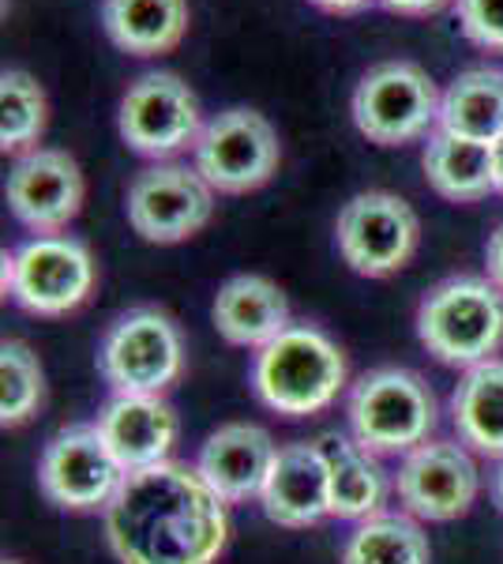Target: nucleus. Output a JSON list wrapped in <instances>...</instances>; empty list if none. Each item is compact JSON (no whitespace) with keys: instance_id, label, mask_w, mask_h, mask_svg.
<instances>
[{"instance_id":"nucleus-1","label":"nucleus","mask_w":503,"mask_h":564,"mask_svg":"<svg viewBox=\"0 0 503 564\" xmlns=\"http://www.w3.org/2000/svg\"><path fill=\"white\" fill-rule=\"evenodd\" d=\"M106 539L121 564H215L230 516L196 467L166 459L124 478L106 508Z\"/></svg>"},{"instance_id":"nucleus-2","label":"nucleus","mask_w":503,"mask_h":564,"mask_svg":"<svg viewBox=\"0 0 503 564\" xmlns=\"http://www.w3.org/2000/svg\"><path fill=\"white\" fill-rule=\"evenodd\" d=\"M252 388L263 406L286 417H313L346 388V354L313 324H289L252 361Z\"/></svg>"},{"instance_id":"nucleus-3","label":"nucleus","mask_w":503,"mask_h":564,"mask_svg":"<svg viewBox=\"0 0 503 564\" xmlns=\"http://www.w3.org/2000/svg\"><path fill=\"white\" fill-rule=\"evenodd\" d=\"M417 339L444 366L489 361L503 347V290L489 275L444 279L417 305Z\"/></svg>"},{"instance_id":"nucleus-4","label":"nucleus","mask_w":503,"mask_h":564,"mask_svg":"<svg viewBox=\"0 0 503 564\" xmlns=\"http://www.w3.org/2000/svg\"><path fill=\"white\" fill-rule=\"evenodd\" d=\"M436 395L414 369H372L350 391V430L372 456H409L436 430Z\"/></svg>"},{"instance_id":"nucleus-5","label":"nucleus","mask_w":503,"mask_h":564,"mask_svg":"<svg viewBox=\"0 0 503 564\" xmlns=\"http://www.w3.org/2000/svg\"><path fill=\"white\" fill-rule=\"evenodd\" d=\"M440 90L436 79L414 61H383L353 87V124L380 148L414 143L428 129H440Z\"/></svg>"},{"instance_id":"nucleus-6","label":"nucleus","mask_w":503,"mask_h":564,"mask_svg":"<svg viewBox=\"0 0 503 564\" xmlns=\"http://www.w3.org/2000/svg\"><path fill=\"white\" fill-rule=\"evenodd\" d=\"M98 369L117 395H162L185 372V339L162 308H128L109 324Z\"/></svg>"},{"instance_id":"nucleus-7","label":"nucleus","mask_w":503,"mask_h":564,"mask_svg":"<svg viewBox=\"0 0 503 564\" xmlns=\"http://www.w3.org/2000/svg\"><path fill=\"white\" fill-rule=\"evenodd\" d=\"M95 257L79 238H31L4 252V294L31 316H68L95 290Z\"/></svg>"},{"instance_id":"nucleus-8","label":"nucleus","mask_w":503,"mask_h":564,"mask_svg":"<svg viewBox=\"0 0 503 564\" xmlns=\"http://www.w3.org/2000/svg\"><path fill=\"white\" fill-rule=\"evenodd\" d=\"M196 170L215 193L244 196L278 174L282 143L274 124L255 109L233 106L210 117L196 140Z\"/></svg>"},{"instance_id":"nucleus-9","label":"nucleus","mask_w":503,"mask_h":564,"mask_svg":"<svg viewBox=\"0 0 503 564\" xmlns=\"http://www.w3.org/2000/svg\"><path fill=\"white\" fill-rule=\"evenodd\" d=\"M338 252L364 279H387L406 268L417 252L420 223L417 212L395 193H357L338 212L335 223Z\"/></svg>"},{"instance_id":"nucleus-10","label":"nucleus","mask_w":503,"mask_h":564,"mask_svg":"<svg viewBox=\"0 0 503 564\" xmlns=\"http://www.w3.org/2000/svg\"><path fill=\"white\" fill-rule=\"evenodd\" d=\"M124 212L132 230L151 245H177L196 238L215 218V188L196 166L158 162L132 177Z\"/></svg>"},{"instance_id":"nucleus-11","label":"nucleus","mask_w":503,"mask_h":564,"mask_svg":"<svg viewBox=\"0 0 503 564\" xmlns=\"http://www.w3.org/2000/svg\"><path fill=\"white\" fill-rule=\"evenodd\" d=\"M124 478V467L109 452L98 425H64L50 436L39 459L42 494L64 512H106Z\"/></svg>"},{"instance_id":"nucleus-12","label":"nucleus","mask_w":503,"mask_h":564,"mask_svg":"<svg viewBox=\"0 0 503 564\" xmlns=\"http://www.w3.org/2000/svg\"><path fill=\"white\" fill-rule=\"evenodd\" d=\"M117 132L143 159H170L185 148H196L204 132L199 98L173 72H147L124 90L117 109Z\"/></svg>"},{"instance_id":"nucleus-13","label":"nucleus","mask_w":503,"mask_h":564,"mask_svg":"<svg viewBox=\"0 0 503 564\" xmlns=\"http://www.w3.org/2000/svg\"><path fill=\"white\" fill-rule=\"evenodd\" d=\"M398 500L406 516L428 523H451L478 500L481 475L470 452L455 441H425L398 467Z\"/></svg>"},{"instance_id":"nucleus-14","label":"nucleus","mask_w":503,"mask_h":564,"mask_svg":"<svg viewBox=\"0 0 503 564\" xmlns=\"http://www.w3.org/2000/svg\"><path fill=\"white\" fill-rule=\"evenodd\" d=\"M8 207L39 238L61 234L84 207L79 162L61 148H31L8 170Z\"/></svg>"},{"instance_id":"nucleus-15","label":"nucleus","mask_w":503,"mask_h":564,"mask_svg":"<svg viewBox=\"0 0 503 564\" xmlns=\"http://www.w3.org/2000/svg\"><path fill=\"white\" fill-rule=\"evenodd\" d=\"M260 500L267 520L289 531L327 520L331 516V467H327L319 441H294L278 448Z\"/></svg>"},{"instance_id":"nucleus-16","label":"nucleus","mask_w":503,"mask_h":564,"mask_svg":"<svg viewBox=\"0 0 503 564\" xmlns=\"http://www.w3.org/2000/svg\"><path fill=\"white\" fill-rule=\"evenodd\" d=\"M274 459H278V448L263 425L230 422L207 436L196 470L226 505H241L263 494Z\"/></svg>"},{"instance_id":"nucleus-17","label":"nucleus","mask_w":503,"mask_h":564,"mask_svg":"<svg viewBox=\"0 0 503 564\" xmlns=\"http://www.w3.org/2000/svg\"><path fill=\"white\" fill-rule=\"evenodd\" d=\"M95 425L124 475L166 463L177 444V414L162 395H113Z\"/></svg>"},{"instance_id":"nucleus-18","label":"nucleus","mask_w":503,"mask_h":564,"mask_svg":"<svg viewBox=\"0 0 503 564\" xmlns=\"http://www.w3.org/2000/svg\"><path fill=\"white\" fill-rule=\"evenodd\" d=\"M210 316L230 347L263 350L289 327V302L278 282L263 275H233L218 286Z\"/></svg>"},{"instance_id":"nucleus-19","label":"nucleus","mask_w":503,"mask_h":564,"mask_svg":"<svg viewBox=\"0 0 503 564\" xmlns=\"http://www.w3.org/2000/svg\"><path fill=\"white\" fill-rule=\"evenodd\" d=\"M102 26L117 50L162 57L188 31V0H102Z\"/></svg>"},{"instance_id":"nucleus-20","label":"nucleus","mask_w":503,"mask_h":564,"mask_svg":"<svg viewBox=\"0 0 503 564\" xmlns=\"http://www.w3.org/2000/svg\"><path fill=\"white\" fill-rule=\"evenodd\" d=\"M319 448L331 467V516L338 520L380 516L383 500H387V475H383L376 456L346 433H324Z\"/></svg>"},{"instance_id":"nucleus-21","label":"nucleus","mask_w":503,"mask_h":564,"mask_svg":"<svg viewBox=\"0 0 503 564\" xmlns=\"http://www.w3.org/2000/svg\"><path fill=\"white\" fill-rule=\"evenodd\" d=\"M425 177L436 196L451 204H478L489 193H496L492 181V148L466 135L436 129L425 143Z\"/></svg>"},{"instance_id":"nucleus-22","label":"nucleus","mask_w":503,"mask_h":564,"mask_svg":"<svg viewBox=\"0 0 503 564\" xmlns=\"http://www.w3.org/2000/svg\"><path fill=\"white\" fill-rule=\"evenodd\" d=\"M451 417L462 444L478 456L503 459V358L466 369L451 395Z\"/></svg>"},{"instance_id":"nucleus-23","label":"nucleus","mask_w":503,"mask_h":564,"mask_svg":"<svg viewBox=\"0 0 503 564\" xmlns=\"http://www.w3.org/2000/svg\"><path fill=\"white\" fill-rule=\"evenodd\" d=\"M440 129L478 143L503 135V68H466L440 98Z\"/></svg>"},{"instance_id":"nucleus-24","label":"nucleus","mask_w":503,"mask_h":564,"mask_svg":"<svg viewBox=\"0 0 503 564\" xmlns=\"http://www.w3.org/2000/svg\"><path fill=\"white\" fill-rule=\"evenodd\" d=\"M342 564H433V545L414 516L380 512L346 539Z\"/></svg>"},{"instance_id":"nucleus-25","label":"nucleus","mask_w":503,"mask_h":564,"mask_svg":"<svg viewBox=\"0 0 503 564\" xmlns=\"http://www.w3.org/2000/svg\"><path fill=\"white\" fill-rule=\"evenodd\" d=\"M45 121H50V102L42 84L31 72L8 68L0 76V148L15 154L39 148Z\"/></svg>"},{"instance_id":"nucleus-26","label":"nucleus","mask_w":503,"mask_h":564,"mask_svg":"<svg viewBox=\"0 0 503 564\" xmlns=\"http://www.w3.org/2000/svg\"><path fill=\"white\" fill-rule=\"evenodd\" d=\"M42 399L45 377L39 354L20 339H4V347H0V422H4V430L31 422Z\"/></svg>"},{"instance_id":"nucleus-27","label":"nucleus","mask_w":503,"mask_h":564,"mask_svg":"<svg viewBox=\"0 0 503 564\" xmlns=\"http://www.w3.org/2000/svg\"><path fill=\"white\" fill-rule=\"evenodd\" d=\"M459 26L478 50L503 53V0H455Z\"/></svg>"},{"instance_id":"nucleus-28","label":"nucleus","mask_w":503,"mask_h":564,"mask_svg":"<svg viewBox=\"0 0 503 564\" xmlns=\"http://www.w3.org/2000/svg\"><path fill=\"white\" fill-rule=\"evenodd\" d=\"M484 275L503 290V223L489 234V245H484Z\"/></svg>"},{"instance_id":"nucleus-29","label":"nucleus","mask_w":503,"mask_h":564,"mask_svg":"<svg viewBox=\"0 0 503 564\" xmlns=\"http://www.w3.org/2000/svg\"><path fill=\"white\" fill-rule=\"evenodd\" d=\"M380 4L398 15H433V12H440L444 4H451V0H380Z\"/></svg>"},{"instance_id":"nucleus-30","label":"nucleus","mask_w":503,"mask_h":564,"mask_svg":"<svg viewBox=\"0 0 503 564\" xmlns=\"http://www.w3.org/2000/svg\"><path fill=\"white\" fill-rule=\"evenodd\" d=\"M313 4L335 15H353V12H361V8H369V0H313Z\"/></svg>"},{"instance_id":"nucleus-31","label":"nucleus","mask_w":503,"mask_h":564,"mask_svg":"<svg viewBox=\"0 0 503 564\" xmlns=\"http://www.w3.org/2000/svg\"><path fill=\"white\" fill-rule=\"evenodd\" d=\"M492 148V181H496V193H503V135L496 143H489Z\"/></svg>"},{"instance_id":"nucleus-32","label":"nucleus","mask_w":503,"mask_h":564,"mask_svg":"<svg viewBox=\"0 0 503 564\" xmlns=\"http://www.w3.org/2000/svg\"><path fill=\"white\" fill-rule=\"evenodd\" d=\"M496 497H500V505H503V463H500V475H496Z\"/></svg>"},{"instance_id":"nucleus-33","label":"nucleus","mask_w":503,"mask_h":564,"mask_svg":"<svg viewBox=\"0 0 503 564\" xmlns=\"http://www.w3.org/2000/svg\"><path fill=\"white\" fill-rule=\"evenodd\" d=\"M4 564H20V561H4Z\"/></svg>"},{"instance_id":"nucleus-34","label":"nucleus","mask_w":503,"mask_h":564,"mask_svg":"<svg viewBox=\"0 0 503 564\" xmlns=\"http://www.w3.org/2000/svg\"><path fill=\"white\" fill-rule=\"evenodd\" d=\"M369 4H372V0H369Z\"/></svg>"}]
</instances>
